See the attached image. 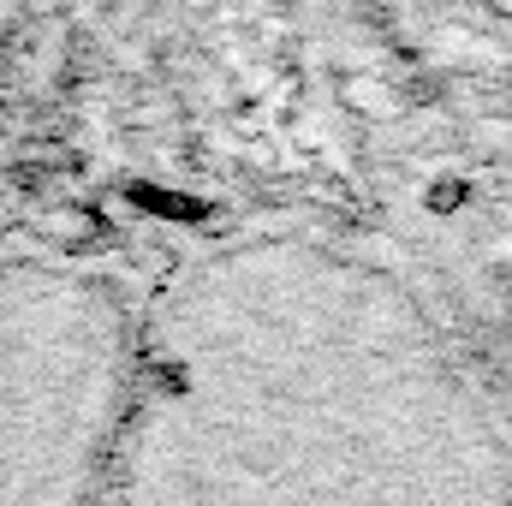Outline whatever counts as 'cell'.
I'll return each instance as SVG.
<instances>
[{
  "label": "cell",
  "instance_id": "obj_1",
  "mask_svg": "<svg viewBox=\"0 0 512 506\" xmlns=\"http://www.w3.org/2000/svg\"><path fill=\"white\" fill-rule=\"evenodd\" d=\"M96 316L66 274L0 256V506H78Z\"/></svg>",
  "mask_w": 512,
  "mask_h": 506
}]
</instances>
